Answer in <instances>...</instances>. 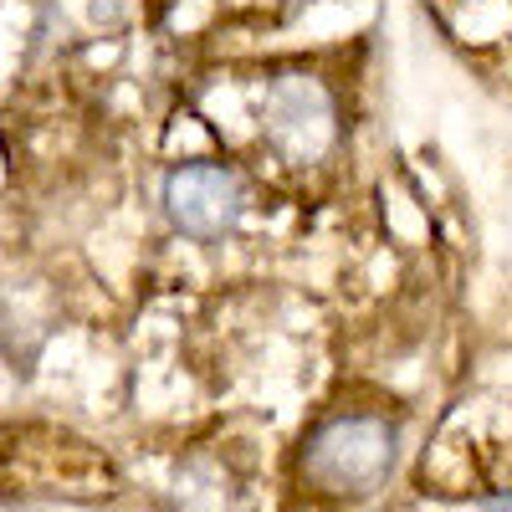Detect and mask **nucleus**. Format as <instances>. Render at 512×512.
<instances>
[{
  "label": "nucleus",
  "instance_id": "20e7f679",
  "mask_svg": "<svg viewBox=\"0 0 512 512\" xmlns=\"http://www.w3.org/2000/svg\"><path fill=\"white\" fill-rule=\"evenodd\" d=\"M128 21V0H93V26H123Z\"/></svg>",
  "mask_w": 512,
  "mask_h": 512
},
{
  "label": "nucleus",
  "instance_id": "7ed1b4c3",
  "mask_svg": "<svg viewBox=\"0 0 512 512\" xmlns=\"http://www.w3.org/2000/svg\"><path fill=\"white\" fill-rule=\"evenodd\" d=\"M262 134L282 159L318 164L338 149V134H344V123H338V98L318 77H303V72L272 77L267 98H262Z\"/></svg>",
  "mask_w": 512,
  "mask_h": 512
},
{
  "label": "nucleus",
  "instance_id": "f03ea898",
  "mask_svg": "<svg viewBox=\"0 0 512 512\" xmlns=\"http://www.w3.org/2000/svg\"><path fill=\"white\" fill-rule=\"evenodd\" d=\"M159 205L180 236H190L200 246H216L246 216V180L221 159H185L164 175Z\"/></svg>",
  "mask_w": 512,
  "mask_h": 512
},
{
  "label": "nucleus",
  "instance_id": "423d86ee",
  "mask_svg": "<svg viewBox=\"0 0 512 512\" xmlns=\"http://www.w3.org/2000/svg\"><path fill=\"white\" fill-rule=\"evenodd\" d=\"M297 6H308V0H287V11H297Z\"/></svg>",
  "mask_w": 512,
  "mask_h": 512
},
{
  "label": "nucleus",
  "instance_id": "39448f33",
  "mask_svg": "<svg viewBox=\"0 0 512 512\" xmlns=\"http://www.w3.org/2000/svg\"><path fill=\"white\" fill-rule=\"evenodd\" d=\"M482 512H512V492H492V497H482Z\"/></svg>",
  "mask_w": 512,
  "mask_h": 512
},
{
  "label": "nucleus",
  "instance_id": "f257e3e1",
  "mask_svg": "<svg viewBox=\"0 0 512 512\" xmlns=\"http://www.w3.org/2000/svg\"><path fill=\"white\" fill-rule=\"evenodd\" d=\"M400 461V431L395 420L369 415V410H344L318 420L303 441V477L328 492V497H374L395 477Z\"/></svg>",
  "mask_w": 512,
  "mask_h": 512
}]
</instances>
